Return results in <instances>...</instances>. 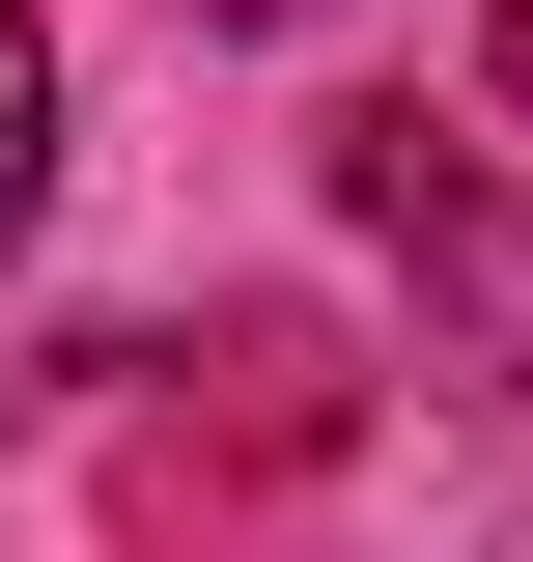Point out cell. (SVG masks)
<instances>
[{"mask_svg":"<svg viewBox=\"0 0 533 562\" xmlns=\"http://www.w3.org/2000/svg\"><path fill=\"white\" fill-rule=\"evenodd\" d=\"M337 198L421 254L450 366H533V198H477V140H421V113H337Z\"/></svg>","mask_w":533,"mask_h":562,"instance_id":"cell-1","label":"cell"},{"mask_svg":"<svg viewBox=\"0 0 533 562\" xmlns=\"http://www.w3.org/2000/svg\"><path fill=\"white\" fill-rule=\"evenodd\" d=\"M57 198V29H29V0H0V225Z\"/></svg>","mask_w":533,"mask_h":562,"instance_id":"cell-2","label":"cell"},{"mask_svg":"<svg viewBox=\"0 0 533 562\" xmlns=\"http://www.w3.org/2000/svg\"><path fill=\"white\" fill-rule=\"evenodd\" d=\"M169 29H309V0H169Z\"/></svg>","mask_w":533,"mask_h":562,"instance_id":"cell-3","label":"cell"},{"mask_svg":"<svg viewBox=\"0 0 533 562\" xmlns=\"http://www.w3.org/2000/svg\"><path fill=\"white\" fill-rule=\"evenodd\" d=\"M506 85H533V0H506Z\"/></svg>","mask_w":533,"mask_h":562,"instance_id":"cell-4","label":"cell"}]
</instances>
